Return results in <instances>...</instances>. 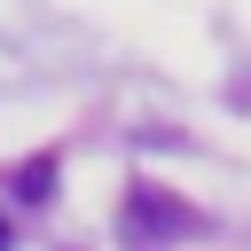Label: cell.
Wrapping results in <instances>:
<instances>
[{
	"label": "cell",
	"instance_id": "7a4b0ae2",
	"mask_svg": "<svg viewBox=\"0 0 251 251\" xmlns=\"http://www.w3.org/2000/svg\"><path fill=\"white\" fill-rule=\"evenodd\" d=\"M16 196H24V204H47V196H55V157H31V165L16 173Z\"/></svg>",
	"mask_w": 251,
	"mask_h": 251
},
{
	"label": "cell",
	"instance_id": "6da1fadb",
	"mask_svg": "<svg viewBox=\"0 0 251 251\" xmlns=\"http://www.w3.org/2000/svg\"><path fill=\"white\" fill-rule=\"evenodd\" d=\"M118 227H126V243H173V235L196 227V212H188L180 196H165V188H126Z\"/></svg>",
	"mask_w": 251,
	"mask_h": 251
},
{
	"label": "cell",
	"instance_id": "3957f363",
	"mask_svg": "<svg viewBox=\"0 0 251 251\" xmlns=\"http://www.w3.org/2000/svg\"><path fill=\"white\" fill-rule=\"evenodd\" d=\"M0 251H8V220H0Z\"/></svg>",
	"mask_w": 251,
	"mask_h": 251
}]
</instances>
